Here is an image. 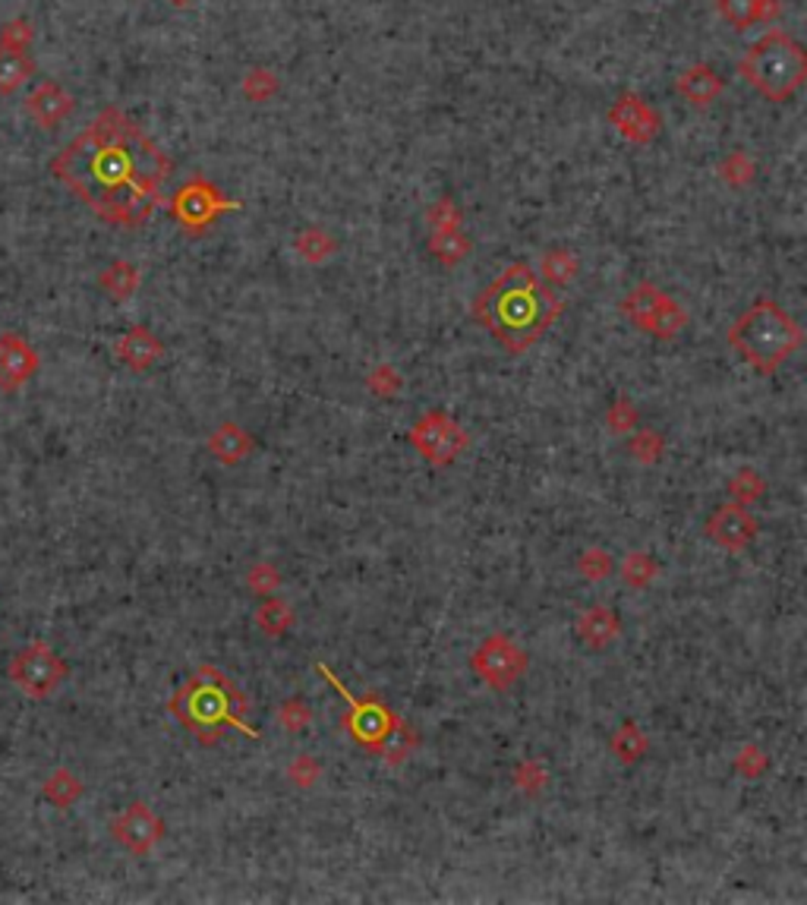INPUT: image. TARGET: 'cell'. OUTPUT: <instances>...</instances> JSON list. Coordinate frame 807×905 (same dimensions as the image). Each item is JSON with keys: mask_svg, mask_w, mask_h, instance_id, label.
Returning <instances> with one entry per match:
<instances>
[{"mask_svg": "<svg viewBox=\"0 0 807 905\" xmlns=\"http://www.w3.org/2000/svg\"><path fill=\"white\" fill-rule=\"evenodd\" d=\"M51 174L102 221L139 227L161 202L171 161L124 110L105 108L51 161Z\"/></svg>", "mask_w": 807, "mask_h": 905, "instance_id": "1", "label": "cell"}, {"mask_svg": "<svg viewBox=\"0 0 807 905\" xmlns=\"http://www.w3.org/2000/svg\"><path fill=\"white\" fill-rule=\"evenodd\" d=\"M559 312L562 300L555 290L524 263L508 265L474 300V319L508 353L530 351L559 319Z\"/></svg>", "mask_w": 807, "mask_h": 905, "instance_id": "2", "label": "cell"}, {"mask_svg": "<svg viewBox=\"0 0 807 905\" xmlns=\"http://www.w3.org/2000/svg\"><path fill=\"white\" fill-rule=\"evenodd\" d=\"M249 710L246 698L224 672L205 666L171 698L177 723L190 728L202 745H215L224 728H237L246 738H259V728L249 726L243 713Z\"/></svg>", "mask_w": 807, "mask_h": 905, "instance_id": "3", "label": "cell"}, {"mask_svg": "<svg viewBox=\"0 0 807 905\" xmlns=\"http://www.w3.org/2000/svg\"><path fill=\"white\" fill-rule=\"evenodd\" d=\"M801 326L769 297H757L725 334V341L742 353L744 363L766 375L776 373L801 348Z\"/></svg>", "mask_w": 807, "mask_h": 905, "instance_id": "4", "label": "cell"}, {"mask_svg": "<svg viewBox=\"0 0 807 905\" xmlns=\"http://www.w3.org/2000/svg\"><path fill=\"white\" fill-rule=\"evenodd\" d=\"M739 76L766 102H788L807 83V54L783 29H769L744 51Z\"/></svg>", "mask_w": 807, "mask_h": 905, "instance_id": "5", "label": "cell"}, {"mask_svg": "<svg viewBox=\"0 0 807 905\" xmlns=\"http://www.w3.org/2000/svg\"><path fill=\"white\" fill-rule=\"evenodd\" d=\"M319 669V675H326L328 682H331V688L348 701V713H344V728H348V735L357 742V745H363V748H370L379 754V748H382V742L389 738V732L394 728V723H397V716L392 713V706L385 704V701H379V698H353L348 688H344V682L328 669V666H316Z\"/></svg>", "mask_w": 807, "mask_h": 905, "instance_id": "6", "label": "cell"}, {"mask_svg": "<svg viewBox=\"0 0 807 905\" xmlns=\"http://www.w3.org/2000/svg\"><path fill=\"white\" fill-rule=\"evenodd\" d=\"M622 312L631 319L637 329L644 334H654L659 341H669L676 338L678 331L688 326V312L678 307L669 294H662L654 285H640L631 290L622 304Z\"/></svg>", "mask_w": 807, "mask_h": 905, "instance_id": "7", "label": "cell"}, {"mask_svg": "<svg viewBox=\"0 0 807 905\" xmlns=\"http://www.w3.org/2000/svg\"><path fill=\"white\" fill-rule=\"evenodd\" d=\"M241 202L227 199L215 183H209L205 177H193L187 180L177 196L171 199V215L187 231V234H202L221 212H237Z\"/></svg>", "mask_w": 807, "mask_h": 905, "instance_id": "8", "label": "cell"}, {"mask_svg": "<svg viewBox=\"0 0 807 905\" xmlns=\"http://www.w3.org/2000/svg\"><path fill=\"white\" fill-rule=\"evenodd\" d=\"M10 679L29 698H47L66 679V662L47 643H29L10 662Z\"/></svg>", "mask_w": 807, "mask_h": 905, "instance_id": "9", "label": "cell"}, {"mask_svg": "<svg viewBox=\"0 0 807 905\" xmlns=\"http://www.w3.org/2000/svg\"><path fill=\"white\" fill-rule=\"evenodd\" d=\"M407 439L414 441L416 451L436 467L452 464L467 448V433L445 414H426V417L416 419Z\"/></svg>", "mask_w": 807, "mask_h": 905, "instance_id": "10", "label": "cell"}, {"mask_svg": "<svg viewBox=\"0 0 807 905\" xmlns=\"http://www.w3.org/2000/svg\"><path fill=\"white\" fill-rule=\"evenodd\" d=\"M474 672L480 675L482 682L496 691H505L524 675L527 669V653L505 635H492V638L482 640V647L474 653Z\"/></svg>", "mask_w": 807, "mask_h": 905, "instance_id": "11", "label": "cell"}, {"mask_svg": "<svg viewBox=\"0 0 807 905\" xmlns=\"http://www.w3.org/2000/svg\"><path fill=\"white\" fill-rule=\"evenodd\" d=\"M110 833L132 855H149L155 845L161 842V837H164V823L158 820V815H155L149 805L136 801V805H130L124 815L110 823Z\"/></svg>", "mask_w": 807, "mask_h": 905, "instance_id": "12", "label": "cell"}, {"mask_svg": "<svg viewBox=\"0 0 807 905\" xmlns=\"http://www.w3.org/2000/svg\"><path fill=\"white\" fill-rule=\"evenodd\" d=\"M609 124L622 132L628 142H640V146L654 142L656 136H659V130H662V117H659L640 95H631V92L622 95V98L612 105Z\"/></svg>", "mask_w": 807, "mask_h": 905, "instance_id": "13", "label": "cell"}, {"mask_svg": "<svg viewBox=\"0 0 807 905\" xmlns=\"http://www.w3.org/2000/svg\"><path fill=\"white\" fill-rule=\"evenodd\" d=\"M35 370H39V353L32 351V344L13 331L0 334V388L3 392L22 388L35 375Z\"/></svg>", "mask_w": 807, "mask_h": 905, "instance_id": "14", "label": "cell"}, {"mask_svg": "<svg viewBox=\"0 0 807 905\" xmlns=\"http://www.w3.org/2000/svg\"><path fill=\"white\" fill-rule=\"evenodd\" d=\"M707 533L713 543H720L722 550L739 552L757 536V521L751 518L747 508L735 502V505H722L713 511V518L707 521Z\"/></svg>", "mask_w": 807, "mask_h": 905, "instance_id": "15", "label": "cell"}, {"mask_svg": "<svg viewBox=\"0 0 807 905\" xmlns=\"http://www.w3.org/2000/svg\"><path fill=\"white\" fill-rule=\"evenodd\" d=\"M25 110H29V117H32L42 130H57L66 117L76 110V102H73V95H70L66 88L57 86V83H42V86L29 92Z\"/></svg>", "mask_w": 807, "mask_h": 905, "instance_id": "16", "label": "cell"}, {"mask_svg": "<svg viewBox=\"0 0 807 905\" xmlns=\"http://www.w3.org/2000/svg\"><path fill=\"white\" fill-rule=\"evenodd\" d=\"M722 83L720 70L710 64H691L688 70H681V76L676 79V92L691 105V108H710L716 98L722 95Z\"/></svg>", "mask_w": 807, "mask_h": 905, "instance_id": "17", "label": "cell"}, {"mask_svg": "<svg viewBox=\"0 0 807 905\" xmlns=\"http://www.w3.org/2000/svg\"><path fill=\"white\" fill-rule=\"evenodd\" d=\"M114 351H117V360H120V363H127L130 370L142 373V370H149L152 363L161 360L164 344H161L146 326H136V329H130L120 341H117Z\"/></svg>", "mask_w": 807, "mask_h": 905, "instance_id": "18", "label": "cell"}, {"mask_svg": "<svg viewBox=\"0 0 807 905\" xmlns=\"http://www.w3.org/2000/svg\"><path fill=\"white\" fill-rule=\"evenodd\" d=\"M716 10L732 29L747 32L751 25L776 20L783 7H779V0H716Z\"/></svg>", "mask_w": 807, "mask_h": 905, "instance_id": "19", "label": "cell"}, {"mask_svg": "<svg viewBox=\"0 0 807 905\" xmlns=\"http://www.w3.org/2000/svg\"><path fill=\"white\" fill-rule=\"evenodd\" d=\"M618 631H622L618 616L606 606H593L577 618V635H581V640H587L593 650H603L606 643L618 638Z\"/></svg>", "mask_w": 807, "mask_h": 905, "instance_id": "20", "label": "cell"}, {"mask_svg": "<svg viewBox=\"0 0 807 905\" xmlns=\"http://www.w3.org/2000/svg\"><path fill=\"white\" fill-rule=\"evenodd\" d=\"M209 451H212L221 464L234 467V464H241L243 458L253 451V439L246 436V429L237 426V423H224V426L215 429V436L209 439Z\"/></svg>", "mask_w": 807, "mask_h": 905, "instance_id": "21", "label": "cell"}, {"mask_svg": "<svg viewBox=\"0 0 807 905\" xmlns=\"http://www.w3.org/2000/svg\"><path fill=\"white\" fill-rule=\"evenodd\" d=\"M32 73H35V64L25 51L0 47V95H13L32 79Z\"/></svg>", "mask_w": 807, "mask_h": 905, "instance_id": "22", "label": "cell"}, {"mask_svg": "<svg viewBox=\"0 0 807 905\" xmlns=\"http://www.w3.org/2000/svg\"><path fill=\"white\" fill-rule=\"evenodd\" d=\"M429 253L436 256L442 265H458L467 259L470 253V237L460 227H445V231H433L429 234Z\"/></svg>", "mask_w": 807, "mask_h": 905, "instance_id": "23", "label": "cell"}, {"mask_svg": "<svg viewBox=\"0 0 807 905\" xmlns=\"http://www.w3.org/2000/svg\"><path fill=\"white\" fill-rule=\"evenodd\" d=\"M98 285L114 300H130L136 287H139V272L130 263H114L98 275Z\"/></svg>", "mask_w": 807, "mask_h": 905, "instance_id": "24", "label": "cell"}, {"mask_svg": "<svg viewBox=\"0 0 807 905\" xmlns=\"http://www.w3.org/2000/svg\"><path fill=\"white\" fill-rule=\"evenodd\" d=\"M577 268H581V263L571 249H549L543 256V281L565 287L574 281Z\"/></svg>", "mask_w": 807, "mask_h": 905, "instance_id": "25", "label": "cell"}, {"mask_svg": "<svg viewBox=\"0 0 807 905\" xmlns=\"http://www.w3.org/2000/svg\"><path fill=\"white\" fill-rule=\"evenodd\" d=\"M79 795H83V786L70 770H54L44 782V798L57 808H70Z\"/></svg>", "mask_w": 807, "mask_h": 905, "instance_id": "26", "label": "cell"}, {"mask_svg": "<svg viewBox=\"0 0 807 905\" xmlns=\"http://www.w3.org/2000/svg\"><path fill=\"white\" fill-rule=\"evenodd\" d=\"M612 750H615V757H618L622 764H634V760L644 757L647 738H644V732L634 726V723H625V726L612 735Z\"/></svg>", "mask_w": 807, "mask_h": 905, "instance_id": "27", "label": "cell"}, {"mask_svg": "<svg viewBox=\"0 0 807 905\" xmlns=\"http://www.w3.org/2000/svg\"><path fill=\"white\" fill-rule=\"evenodd\" d=\"M414 745H416L414 728L407 726L404 720H397L392 732H389V738L382 742L379 754H382V757H385L389 764H401V760H404V757L411 754V748H414Z\"/></svg>", "mask_w": 807, "mask_h": 905, "instance_id": "28", "label": "cell"}, {"mask_svg": "<svg viewBox=\"0 0 807 905\" xmlns=\"http://www.w3.org/2000/svg\"><path fill=\"white\" fill-rule=\"evenodd\" d=\"M297 253L304 256L306 263H322L335 253V241L328 237L322 227H309L297 237Z\"/></svg>", "mask_w": 807, "mask_h": 905, "instance_id": "29", "label": "cell"}, {"mask_svg": "<svg viewBox=\"0 0 807 905\" xmlns=\"http://www.w3.org/2000/svg\"><path fill=\"white\" fill-rule=\"evenodd\" d=\"M256 621H259V628H263L265 635L275 638V635H284V631L290 628L294 616H290V606H287V603H282V599H268V603L259 606Z\"/></svg>", "mask_w": 807, "mask_h": 905, "instance_id": "30", "label": "cell"}, {"mask_svg": "<svg viewBox=\"0 0 807 905\" xmlns=\"http://www.w3.org/2000/svg\"><path fill=\"white\" fill-rule=\"evenodd\" d=\"M622 574H625L628 587H647L656 577V562L647 552H631L622 565Z\"/></svg>", "mask_w": 807, "mask_h": 905, "instance_id": "31", "label": "cell"}, {"mask_svg": "<svg viewBox=\"0 0 807 905\" xmlns=\"http://www.w3.org/2000/svg\"><path fill=\"white\" fill-rule=\"evenodd\" d=\"M729 492L735 496L739 505H747V502H754L757 496H764V477H761L757 470H742V473H735V477L729 480Z\"/></svg>", "mask_w": 807, "mask_h": 905, "instance_id": "32", "label": "cell"}, {"mask_svg": "<svg viewBox=\"0 0 807 905\" xmlns=\"http://www.w3.org/2000/svg\"><path fill=\"white\" fill-rule=\"evenodd\" d=\"M32 22L29 20H10L0 25V47H10V51H29L32 44Z\"/></svg>", "mask_w": 807, "mask_h": 905, "instance_id": "33", "label": "cell"}, {"mask_svg": "<svg viewBox=\"0 0 807 905\" xmlns=\"http://www.w3.org/2000/svg\"><path fill=\"white\" fill-rule=\"evenodd\" d=\"M429 224L433 231H445V227H460V209L455 205V199H438L436 205L429 209Z\"/></svg>", "mask_w": 807, "mask_h": 905, "instance_id": "34", "label": "cell"}, {"mask_svg": "<svg viewBox=\"0 0 807 905\" xmlns=\"http://www.w3.org/2000/svg\"><path fill=\"white\" fill-rule=\"evenodd\" d=\"M577 568H581V574H584L587 581H603V577H609L612 558L606 555V552L590 550V552H584V555H581Z\"/></svg>", "mask_w": 807, "mask_h": 905, "instance_id": "35", "label": "cell"}, {"mask_svg": "<svg viewBox=\"0 0 807 905\" xmlns=\"http://www.w3.org/2000/svg\"><path fill=\"white\" fill-rule=\"evenodd\" d=\"M722 177H725V183H732V187H742V183H747L751 177H754V164H751V158L744 152H735L732 158H725V164H722Z\"/></svg>", "mask_w": 807, "mask_h": 905, "instance_id": "36", "label": "cell"}, {"mask_svg": "<svg viewBox=\"0 0 807 905\" xmlns=\"http://www.w3.org/2000/svg\"><path fill=\"white\" fill-rule=\"evenodd\" d=\"M275 88H278V79H275L272 73H265V70H253V73H246L243 92H246L253 102H265Z\"/></svg>", "mask_w": 807, "mask_h": 905, "instance_id": "37", "label": "cell"}, {"mask_svg": "<svg viewBox=\"0 0 807 905\" xmlns=\"http://www.w3.org/2000/svg\"><path fill=\"white\" fill-rule=\"evenodd\" d=\"M309 720H312V713H309V706H306L304 701H287V704L278 710V723H282L287 732H300Z\"/></svg>", "mask_w": 807, "mask_h": 905, "instance_id": "38", "label": "cell"}, {"mask_svg": "<svg viewBox=\"0 0 807 905\" xmlns=\"http://www.w3.org/2000/svg\"><path fill=\"white\" fill-rule=\"evenodd\" d=\"M606 419H609L612 433H631L634 423H637V411H634L631 404L622 397V401H615V404H612V411L606 414Z\"/></svg>", "mask_w": 807, "mask_h": 905, "instance_id": "39", "label": "cell"}, {"mask_svg": "<svg viewBox=\"0 0 807 905\" xmlns=\"http://www.w3.org/2000/svg\"><path fill=\"white\" fill-rule=\"evenodd\" d=\"M370 388L375 392V395L389 397L401 388V379H397V373H394L392 366H379V370H372Z\"/></svg>", "mask_w": 807, "mask_h": 905, "instance_id": "40", "label": "cell"}, {"mask_svg": "<svg viewBox=\"0 0 807 905\" xmlns=\"http://www.w3.org/2000/svg\"><path fill=\"white\" fill-rule=\"evenodd\" d=\"M278 581H282V574L275 572L272 565H256L253 572L246 574V584H249V590H256V594H265V590L278 587Z\"/></svg>", "mask_w": 807, "mask_h": 905, "instance_id": "41", "label": "cell"}, {"mask_svg": "<svg viewBox=\"0 0 807 905\" xmlns=\"http://www.w3.org/2000/svg\"><path fill=\"white\" fill-rule=\"evenodd\" d=\"M631 451L637 461H656L659 451H662V439H659L656 433H640V436L631 441Z\"/></svg>", "mask_w": 807, "mask_h": 905, "instance_id": "42", "label": "cell"}, {"mask_svg": "<svg viewBox=\"0 0 807 905\" xmlns=\"http://www.w3.org/2000/svg\"><path fill=\"white\" fill-rule=\"evenodd\" d=\"M316 776H319V767L312 764V757H309V754H300V757L294 760V767H290V779H294L297 786H312Z\"/></svg>", "mask_w": 807, "mask_h": 905, "instance_id": "43", "label": "cell"}, {"mask_svg": "<svg viewBox=\"0 0 807 905\" xmlns=\"http://www.w3.org/2000/svg\"><path fill=\"white\" fill-rule=\"evenodd\" d=\"M735 767L744 773V776H757V773L766 767V757L761 748H744L742 757L735 760Z\"/></svg>", "mask_w": 807, "mask_h": 905, "instance_id": "44", "label": "cell"}, {"mask_svg": "<svg viewBox=\"0 0 807 905\" xmlns=\"http://www.w3.org/2000/svg\"><path fill=\"white\" fill-rule=\"evenodd\" d=\"M543 767L537 764V760H530V764H524V770L518 773V786L524 789V792H537L540 786H543Z\"/></svg>", "mask_w": 807, "mask_h": 905, "instance_id": "45", "label": "cell"}, {"mask_svg": "<svg viewBox=\"0 0 807 905\" xmlns=\"http://www.w3.org/2000/svg\"><path fill=\"white\" fill-rule=\"evenodd\" d=\"M168 3H171V7H190L193 0H168Z\"/></svg>", "mask_w": 807, "mask_h": 905, "instance_id": "46", "label": "cell"}]
</instances>
